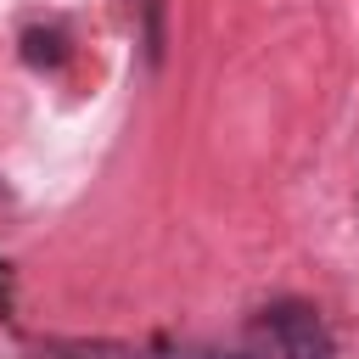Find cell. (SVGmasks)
Listing matches in <instances>:
<instances>
[{
  "instance_id": "1",
  "label": "cell",
  "mask_w": 359,
  "mask_h": 359,
  "mask_svg": "<svg viewBox=\"0 0 359 359\" xmlns=\"http://www.w3.org/2000/svg\"><path fill=\"white\" fill-rule=\"evenodd\" d=\"M264 331L275 342V359H331V331L309 303H275L264 309Z\"/></svg>"
},
{
  "instance_id": "2",
  "label": "cell",
  "mask_w": 359,
  "mask_h": 359,
  "mask_svg": "<svg viewBox=\"0 0 359 359\" xmlns=\"http://www.w3.org/2000/svg\"><path fill=\"white\" fill-rule=\"evenodd\" d=\"M22 62L39 67V73L62 67V62H67V34H62L56 22H34V28H22Z\"/></svg>"
},
{
  "instance_id": "3",
  "label": "cell",
  "mask_w": 359,
  "mask_h": 359,
  "mask_svg": "<svg viewBox=\"0 0 359 359\" xmlns=\"http://www.w3.org/2000/svg\"><path fill=\"white\" fill-rule=\"evenodd\" d=\"M45 359H135V353L118 342H50Z\"/></svg>"
},
{
  "instance_id": "4",
  "label": "cell",
  "mask_w": 359,
  "mask_h": 359,
  "mask_svg": "<svg viewBox=\"0 0 359 359\" xmlns=\"http://www.w3.org/2000/svg\"><path fill=\"white\" fill-rule=\"evenodd\" d=\"M11 309V286H6V264H0V314Z\"/></svg>"
},
{
  "instance_id": "5",
  "label": "cell",
  "mask_w": 359,
  "mask_h": 359,
  "mask_svg": "<svg viewBox=\"0 0 359 359\" xmlns=\"http://www.w3.org/2000/svg\"><path fill=\"white\" fill-rule=\"evenodd\" d=\"M191 359H252V353H219V348H208V353H191Z\"/></svg>"
},
{
  "instance_id": "6",
  "label": "cell",
  "mask_w": 359,
  "mask_h": 359,
  "mask_svg": "<svg viewBox=\"0 0 359 359\" xmlns=\"http://www.w3.org/2000/svg\"><path fill=\"white\" fill-rule=\"evenodd\" d=\"M6 202H11V191H6V180H0V208H6Z\"/></svg>"
}]
</instances>
